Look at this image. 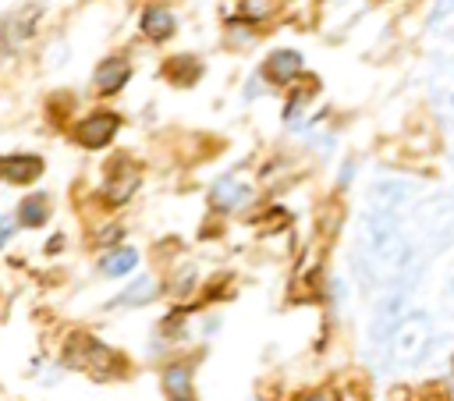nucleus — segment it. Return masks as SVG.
Instances as JSON below:
<instances>
[{
	"instance_id": "obj_1",
	"label": "nucleus",
	"mask_w": 454,
	"mask_h": 401,
	"mask_svg": "<svg viewBox=\"0 0 454 401\" xmlns=\"http://www.w3.org/2000/svg\"><path fill=\"white\" fill-rule=\"evenodd\" d=\"M436 348V319L433 312L411 309L394 326V334L383 344V366L387 369H415L422 366Z\"/></svg>"
},
{
	"instance_id": "obj_2",
	"label": "nucleus",
	"mask_w": 454,
	"mask_h": 401,
	"mask_svg": "<svg viewBox=\"0 0 454 401\" xmlns=\"http://www.w3.org/2000/svg\"><path fill=\"white\" fill-rule=\"evenodd\" d=\"M419 245L426 256L443 252L454 245V199L450 195H433L419 209Z\"/></svg>"
},
{
	"instance_id": "obj_3",
	"label": "nucleus",
	"mask_w": 454,
	"mask_h": 401,
	"mask_svg": "<svg viewBox=\"0 0 454 401\" xmlns=\"http://www.w3.org/2000/svg\"><path fill=\"white\" fill-rule=\"evenodd\" d=\"M64 362L71 369H89L92 376L106 380L114 373H121V355L114 348H106L103 341L89 337V334H74L67 344H64Z\"/></svg>"
},
{
	"instance_id": "obj_4",
	"label": "nucleus",
	"mask_w": 454,
	"mask_h": 401,
	"mask_svg": "<svg viewBox=\"0 0 454 401\" xmlns=\"http://www.w3.org/2000/svg\"><path fill=\"white\" fill-rule=\"evenodd\" d=\"M415 195H419V188H415L411 181H404V177H380V181L369 188V206L404 216V213L415 206Z\"/></svg>"
},
{
	"instance_id": "obj_5",
	"label": "nucleus",
	"mask_w": 454,
	"mask_h": 401,
	"mask_svg": "<svg viewBox=\"0 0 454 401\" xmlns=\"http://www.w3.org/2000/svg\"><path fill=\"white\" fill-rule=\"evenodd\" d=\"M117 128H121V117H117V114H110V110H92V114H85V117L78 121L74 138H78V145H85V149H103V145L117 135Z\"/></svg>"
},
{
	"instance_id": "obj_6",
	"label": "nucleus",
	"mask_w": 454,
	"mask_h": 401,
	"mask_svg": "<svg viewBox=\"0 0 454 401\" xmlns=\"http://www.w3.org/2000/svg\"><path fill=\"white\" fill-rule=\"evenodd\" d=\"M110 174H106V202H114V206H121V202H128L131 195H135V188L142 185V170L128 160V156H117L110 167H106Z\"/></svg>"
},
{
	"instance_id": "obj_7",
	"label": "nucleus",
	"mask_w": 454,
	"mask_h": 401,
	"mask_svg": "<svg viewBox=\"0 0 454 401\" xmlns=\"http://www.w3.org/2000/svg\"><path fill=\"white\" fill-rule=\"evenodd\" d=\"M248 199H252V188H248L238 174L216 177L213 188H209V202H213V209H220V213H234V209H241Z\"/></svg>"
},
{
	"instance_id": "obj_8",
	"label": "nucleus",
	"mask_w": 454,
	"mask_h": 401,
	"mask_svg": "<svg viewBox=\"0 0 454 401\" xmlns=\"http://www.w3.org/2000/svg\"><path fill=\"white\" fill-rule=\"evenodd\" d=\"M301 53L298 50H273L262 64V78L273 82V85H291L298 75H301Z\"/></svg>"
},
{
	"instance_id": "obj_9",
	"label": "nucleus",
	"mask_w": 454,
	"mask_h": 401,
	"mask_svg": "<svg viewBox=\"0 0 454 401\" xmlns=\"http://www.w3.org/2000/svg\"><path fill=\"white\" fill-rule=\"evenodd\" d=\"M128 78H131V64H128V57H106V60L96 67V75H92L96 92H103V96L121 92V89L128 85Z\"/></svg>"
},
{
	"instance_id": "obj_10",
	"label": "nucleus",
	"mask_w": 454,
	"mask_h": 401,
	"mask_svg": "<svg viewBox=\"0 0 454 401\" xmlns=\"http://www.w3.org/2000/svg\"><path fill=\"white\" fill-rule=\"evenodd\" d=\"M43 174V160L28 156V153H14V156H0V177L11 185H28Z\"/></svg>"
},
{
	"instance_id": "obj_11",
	"label": "nucleus",
	"mask_w": 454,
	"mask_h": 401,
	"mask_svg": "<svg viewBox=\"0 0 454 401\" xmlns=\"http://www.w3.org/2000/svg\"><path fill=\"white\" fill-rule=\"evenodd\" d=\"M174 28H177V18H174V11H170V7L153 4V7H145V11H142V35H145V39L163 43V39H170V35H174Z\"/></svg>"
},
{
	"instance_id": "obj_12",
	"label": "nucleus",
	"mask_w": 454,
	"mask_h": 401,
	"mask_svg": "<svg viewBox=\"0 0 454 401\" xmlns=\"http://www.w3.org/2000/svg\"><path fill=\"white\" fill-rule=\"evenodd\" d=\"M163 390L170 401H195V387H192V366L188 362H170L163 369Z\"/></svg>"
},
{
	"instance_id": "obj_13",
	"label": "nucleus",
	"mask_w": 454,
	"mask_h": 401,
	"mask_svg": "<svg viewBox=\"0 0 454 401\" xmlns=\"http://www.w3.org/2000/svg\"><path fill=\"white\" fill-rule=\"evenodd\" d=\"M163 75H167L174 85L188 89V85H195V82H199V75H202V60H199V57H192V53H177V57H170V60H167Z\"/></svg>"
},
{
	"instance_id": "obj_14",
	"label": "nucleus",
	"mask_w": 454,
	"mask_h": 401,
	"mask_svg": "<svg viewBox=\"0 0 454 401\" xmlns=\"http://www.w3.org/2000/svg\"><path fill=\"white\" fill-rule=\"evenodd\" d=\"M160 295V284L149 277V273H142V277H135L121 295H117V302L114 305H121V309H131V305H149L153 298Z\"/></svg>"
},
{
	"instance_id": "obj_15",
	"label": "nucleus",
	"mask_w": 454,
	"mask_h": 401,
	"mask_svg": "<svg viewBox=\"0 0 454 401\" xmlns=\"http://www.w3.org/2000/svg\"><path fill=\"white\" fill-rule=\"evenodd\" d=\"M316 92H319V82H316V78H309L305 85H298V89L287 96V106H284V124H287V128H298L301 110H305V103H309Z\"/></svg>"
},
{
	"instance_id": "obj_16",
	"label": "nucleus",
	"mask_w": 454,
	"mask_h": 401,
	"mask_svg": "<svg viewBox=\"0 0 454 401\" xmlns=\"http://www.w3.org/2000/svg\"><path fill=\"white\" fill-rule=\"evenodd\" d=\"M46 216H50V199H46V195H28V199L18 206L21 227H43Z\"/></svg>"
},
{
	"instance_id": "obj_17",
	"label": "nucleus",
	"mask_w": 454,
	"mask_h": 401,
	"mask_svg": "<svg viewBox=\"0 0 454 401\" xmlns=\"http://www.w3.org/2000/svg\"><path fill=\"white\" fill-rule=\"evenodd\" d=\"M135 263H138V252H135V248H110V252L99 259V270H103L106 277H121V273L135 270Z\"/></svg>"
},
{
	"instance_id": "obj_18",
	"label": "nucleus",
	"mask_w": 454,
	"mask_h": 401,
	"mask_svg": "<svg viewBox=\"0 0 454 401\" xmlns=\"http://www.w3.org/2000/svg\"><path fill=\"white\" fill-rule=\"evenodd\" d=\"M273 7H277V0H238V11L245 21H262L273 14Z\"/></svg>"
},
{
	"instance_id": "obj_19",
	"label": "nucleus",
	"mask_w": 454,
	"mask_h": 401,
	"mask_svg": "<svg viewBox=\"0 0 454 401\" xmlns=\"http://www.w3.org/2000/svg\"><path fill=\"white\" fill-rule=\"evenodd\" d=\"M454 14V0H433V7H429V14H426V25L433 28L436 21H447Z\"/></svg>"
},
{
	"instance_id": "obj_20",
	"label": "nucleus",
	"mask_w": 454,
	"mask_h": 401,
	"mask_svg": "<svg viewBox=\"0 0 454 401\" xmlns=\"http://www.w3.org/2000/svg\"><path fill=\"white\" fill-rule=\"evenodd\" d=\"M440 312H443L447 319H454V277H447V284H443V291H440Z\"/></svg>"
},
{
	"instance_id": "obj_21",
	"label": "nucleus",
	"mask_w": 454,
	"mask_h": 401,
	"mask_svg": "<svg viewBox=\"0 0 454 401\" xmlns=\"http://www.w3.org/2000/svg\"><path fill=\"white\" fill-rule=\"evenodd\" d=\"M294 401H340V397H337V390H330V387H316V390H301Z\"/></svg>"
},
{
	"instance_id": "obj_22",
	"label": "nucleus",
	"mask_w": 454,
	"mask_h": 401,
	"mask_svg": "<svg viewBox=\"0 0 454 401\" xmlns=\"http://www.w3.org/2000/svg\"><path fill=\"white\" fill-rule=\"evenodd\" d=\"M11 234H14V224H11V216H0V248L11 241Z\"/></svg>"
},
{
	"instance_id": "obj_23",
	"label": "nucleus",
	"mask_w": 454,
	"mask_h": 401,
	"mask_svg": "<svg viewBox=\"0 0 454 401\" xmlns=\"http://www.w3.org/2000/svg\"><path fill=\"white\" fill-rule=\"evenodd\" d=\"M351 174H355V160H348V163H344V170H340V185H348V181H351Z\"/></svg>"
},
{
	"instance_id": "obj_24",
	"label": "nucleus",
	"mask_w": 454,
	"mask_h": 401,
	"mask_svg": "<svg viewBox=\"0 0 454 401\" xmlns=\"http://www.w3.org/2000/svg\"><path fill=\"white\" fill-rule=\"evenodd\" d=\"M117 238H121V227H114V231H103V234H99V241H117Z\"/></svg>"
},
{
	"instance_id": "obj_25",
	"label": "nucleus",
	"mask_w": 454,
	"mask_h": 401,
	"mask_svg": "<svg viewBox=\"0 0 454 401\" xmlns=\"http://www.w3.org/2000/svg\"><path fill=\"white\" fill-rule=\"evenodd\" d=\"M447 114H450V124H454V92L447 96Z\"/></svg>"
},
{
	"instance_id": "obj_26",
	"label": "nucleus",
	"mask_w": 454,
	"mask_h": 401,
	"mask_svg": "<svg viewBox=\"0 0 454 401\" xmlns=\"http://www.w3.org/2000/svg\"><path fill=\"white\" fill-rule=\"evenodd\" d=\"M419 401H447V397H443V394H422Z\"/></svg>"
},
{
	"instance_id": "obj_27",
	"label": "nucleus",
	"mask_w": 454,
	"mask_h": 401,
	"mask_svg": "<svg viewBox=\"0 0 454 401\" xmlns=\"http://www.w3.org/2000/svg\"><path fill=\"white\" fill-rule=\"evenodd\" d=\"M450 160H454V149H450Z\"/></svg>"
},
{
	"instance_id": "obj_28",
	"label": "nucleus",
	"mask_w": 454,
	"mask_h": 401,
	"mask_svg": "<svg viewBox=\"0 0 454 401\" xmlns=\"http://www.w3.org/2000/svg\"><path fill=\"white\" fill-rule=\"evenodd\" d=\"M450 199H454V195H450Z\"/></svg>"
}]
</instances>
